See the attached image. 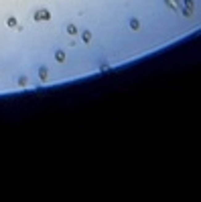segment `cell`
<instances>
[{"label": "cell", "instance_id": "obj_1", "mask_svg": "<svg viewBox=\"0 0 201 202\" xmlns=\"http://www.w3.org/2000/svg\"><path fill=\"white\" fill-rule=\"evenodd\" d=\"M81 39H84V43H89V41H92V33H89V30H85V33L81 34Z\"/></svg>", "mask_w": 201, "mask_h": 202}, {"label": "cell", "instance_id": "obj_3", "mask_svg": "<svg viewBox=\"0 0 201 202\" xmlns=\"http://www.w3.org/2000/svg\"><path fill=\"white\" fill-rule=\"evenodd\" d=\"M167 2H169V6H171L173 10H177V8H179V4H177V0H167Z\"/></svg>", "mask_w": 201, "mask_h": 202}, {"label": "cell", "instance_id": "obj_2", "mask_svg": "<svg viewBox=\"0 0 201 202\" xmlns=\"http://www.w3.org/2000/svg\"><path fill=\"white\" fill-rule=\"evenodd\" d=\"M41 18H49V12H39V14H37V20H41Z\"/></svg>", "mask_w": 201, "mask_h": 202}, {"label": "cell", "instance_id": "obj_4", "mask_svg": "<svg viewBox=\"0 0 201 202\" xmlns=\"http://www.w3.org/2000/svg\"><path fill=\"white\" fill-rule=\"evenodd\" d=\"M67 33L69 34H75V33H77V29H75L73 24H69V26H67Z\"/></svg>", "mask_w": 201, "mask_h": 202}, {"label": "cell", "instance_id": "obj_5", "mask_svg": "<svg viewBox=\"0 0 201 202\" xmlns=\"http://www.w3.org/2000/svg\"><path fill=\"white\" fill-rule=\"evenodd\" d=\"M130 26H132V29H134V30H136V29H138V20H136V18H134V20H132V22H130Z\"/></svg>", "mask_w": 201, "mask_h": 202}]
</instances>
